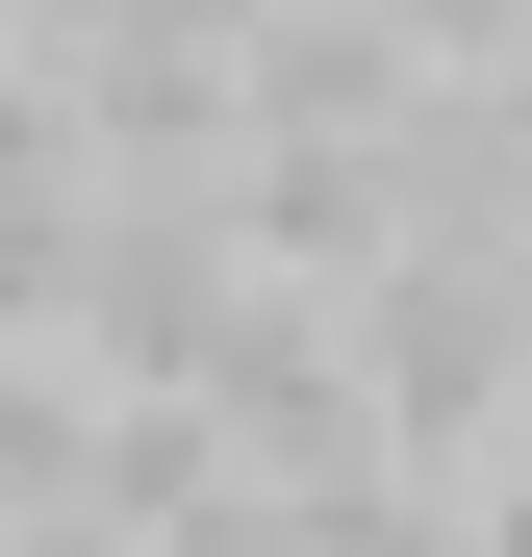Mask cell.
Returning a JSON list of instances; mask_svg holds the SVG:
<instances>
[{
  "label": "cell",
  "instance_id": "cell-1",
  "mask_svg": "<svg viewBox=\"0 0 532 557\" xmlns=\"http://www.w3.org/2000/svg\"><path fill=\"white\" fill-rule=\"evenodd\" d=\"M457 557H532V456H457Z\"/></svg>",
  "mask_w": 532,
  "mask_h": 557
},
{
  "label": "cell",
  "instance_id": "cell-2",
  "mask_svg": "<svg viewBox=\"0 0 532 557\" xmlns=\"http://www.w3.org/2000/svg\"><path fill=\"white\" fill-rule=\"evenodd\" d=\"M0 557H127V532H102V507H26V532H0Z\"/></svg>",
  "mask_w": 532,
  "mask_h": 557
}]
</instances>
